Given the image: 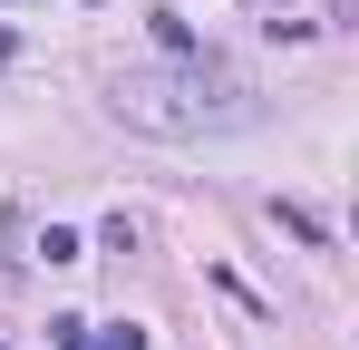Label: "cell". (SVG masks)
<instances>
[{"label":"cell","mask_w":359,"mask_h":350,"mask_svg":"<svg viewBox=\"0 0 359 350\" xmlns=\"http://www.w3.org/2000/svg\"><path fill=\"white\" fill-rule=\"evenodd\" d=\"M0 58H10V30H0Z\"/></svg>","instance_id":"cell-2"},{"label":"cell","mask_w":359,"mask_h":350,"mask_svg":"<svg viewBox=\"0 0 359 350\" xmlns=\"http://www.w3.org/2000/svg\"><path fill=\"white\" fill-rule=\"evenodd\" d=\"M117 117L146 136H224L262 117V88L243 78L233 58H165V68H126L117 78Z\"/></svg>","instance_id":"cell-1"}]
</instances>
